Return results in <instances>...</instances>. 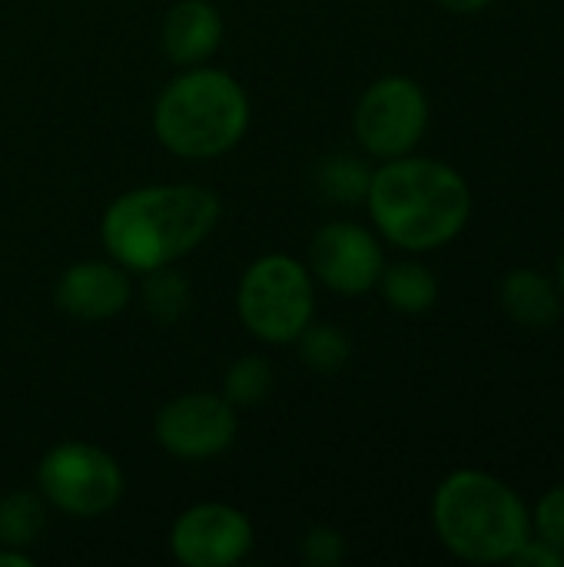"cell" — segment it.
I'll use <instances>...</instances> for the list:
<instances>
[{
	"label": "cell",
	"mask_w": 564,
	"mask_h": 567,
	"mask_svg": "<svg viewBox=\"0 0 564 567\" xmlns=\"http://www.w3.org/2000/svg\"><path fill=\"white\" fill-rule=\"evenodd\" d=\"M223 43V17L209 0H176L160 27L163 56L173 66H199Z\"/></svg>",
	"instance_id": "12"
},
{
	"label": "cell",
	"mask_w": 564,
	"mask_h": 567,
	"mask_svg": "<svg viewBox=\"0 0 564 567\" xmlns=\"http://www.w3.org/2000/svg\"><path fill=\"white\" fill-rule=\"evenodd\" d=\"M223 216V203L199 183H150L120 193L100 219V243L133 276L176 266L199 249Z\"/></svg>",
	"instance_id": "1"
},
{
	"label": "cell",
	"mask_w": 564,
	"mask_h": 567,
	"mask_svg": "<svg viewBox=\"0 0 564 567\" xmlns=\"http://www.w3.org/2000/svg\"><path fill=\"white\" fill-rule=\"evenodd\" d=\"M120 462L93 442H60L37 465V492L66 518H103L123 498Z\"/></svg>",
	"instance_id": "6"
},
{
	"label": "cell",
	"mask_w": 564,
	"mask_h": 567,
	"mask_svg": "<svg viewBox=\"0 0 564 567\" xmlns=\"http://www.w3.org/2000/svg\"><path fill=\"white\" fill-rule=\"evenodd\" d=\"M369 179H372V169L359 156H349V153L326 156L316 166V186L329 203H342V206L362 203Z\"/></svg>",
	"instance_id": "17"
},
{
	"label": "cell",
	"mask_w": 564,
	"mask_h": 567,
	"mask_svg": "<svg viewBox=\"0 0 564 567\" xmlns=\"http://www.w3.org/2000/svg\"><path fill=\"white\" fill-rule=\"evenodd\" d=\"M502 309L525 329H548L562 316V292L539 269H512L502 282Z\"/></svg>",
	"instance_id": "13"
},
{
	"label": "cell",
	"mask_w": 564,
	"mask_h": 567,
	"mask_svg": "<svg viewBox=\"0 0 564 567\" xmlns=\"http://www.w3.org/2000/svg\"><path fill=\"white\" fill-rule=\"evenodd\" d=\"M558 292H562V302H564V252H562V259H558Z\"/></svg>",
	"instance_id": "25"
},
{
	"label": "cell",
	"mask_w": 564,
	"mask_h": 567,
	"mask_svg": "<svg viewBox=\"0 0 564 567\" xmlns=\"http://www.w3.org/2000/svg\"><path fill=\"white\" fill-rule=\"evenodd\" d=\"M512 565L519 567H562L564 565V551L552 548L548 542L542 538H529L515 555H512Z\"/></svg>",
	"instance_id": "22"
},
{
	"label": "cell",
	"mask_w": 564,
	"mask_h": 567,
	"mask_svg": "<svg viewBox=\"0 0 564 567\" xmlns=\"http://www.w3.org/2000/svg\"><path fill=\"white\" fill-rule=\"evenodd\" d=\"M379 289H382L386 302L402 316H422L439 299V279L432 276L429 266H422L416 259L386 266L379 276Z\"/></svg>",
	"instance_id": "14"
},
{
	"label": "cell",
	"mask_w": 564,
	"mask_h": 567,
	"mask_svg": "<svg viewBox=\"0 0 564 567\" xmlns=\"http://www.w3.org/2000/svg\"><path fill=\"white\" fill-rule=\"evenodd\" d=\"M532 532L552 548L564 551V485L542 495V502L532 512Z\"/></svg>",
	"instance_id": "21"
},
{
	"label": "cell",
	"mask_w": 564,
	"mask_h": 567,
	"mask_svg": "<svg viewBox=\"0 0 564 567\" xmlns=\"http://www.w3.org/2000/svg\"><path fill=\"white\" fill-rule=\"evenodd\" d=\"M0 567H33V558L27 548H7L0 545Z\"/></svg>",
	"instance_id": "23"
},
{
	"label": "cell",
	"mask_w": 564,
	"mask_h": 567,
	"mask_svg": "<svg viewBox=\"0 0 564 567\" xmlns=\"http://www.w3.org/2000/svg\"><path fill=\"white\" fill-rule=\"evenodd\" d=\"M243 83L206 63L183 66L153 103V136L180 159H216L233 153L249 130Z\"/></svg>",
	"instance_id": "3"
},
{
	"label": "cell",
	"mask_w": 564,
	"mask_h": 567,
	"mask_svg": "<svg viewBox=\"0 0 564 567\" xmlns=\"http://www.w3.org/2000/svg\"><path fill=\"white\" fill-rule=\"evenodd\" d=\"M435 3L452 10V13H482L492 0H435Z\"/></svg>",
	"instance_id": "24"
},
{
	"label": "cell",
	"mask_w": 564,
	"mask_h": 567,
	"mask_svg": "<svg viewBox=\"0 0 564 567\" xmlns=\"http://www.w3.org/2000/svg\"><path fill=\"white\" fill-rule=\"evenodd\" d=\"M239 432V409L216 392H186L170 399L153 419L156 445L180 462H209L223 455Z\"/></svg>",
	"instance_id": "8"
},
{
	"label": "cell",
	"mask_w": 564,
	"mask_h": 567,
	"mask_svg": "<svg viewBox=\"0 0 564 567\" xmlns=\"http://www.w3.org/2000/svg\"><path fill=\"white\" fill-rule=\"evenodd\" d=\"M236 312L243 329L266 346H289L312 322L316 279L306 262L286 252H266L239 279Z\"/></svg>",
	"instance_id": "5"
},
{
	"label": "cell",
	"mask_w": 564,
	"mask_h": 567,
	"mask_svg": "<svg viewBox=\"0 0 564 567\" xmlns=\"http://www.w3.org/2000/svg\"><path fill=\"white\" fill-rule=\"evenodd\" d=\"M140 299H143V309H146V316L153 322L173 326V322H180L189 312V306H193V286L186 282L183 272H176L173 266H163V269L143 272Z\"/></svg>",
	"instance_id": "15"
},
{
	"label": "cell",
	"mask_w": 564,
	"mask_h": 567,
	"mask_svg": "<svg viewBox=\"0 0 564 567\" xmlns=\"http://www.w3.org/2000/svg\"><path fill=\"white\" fill-rule=\"evenodd\" d=\"M439 542L469 565H499L532 538V512L495 475L462 468L432 495Z\"/></svg>",
	"instance_id": "4"
},
{
	"label": "cell",
	"mask_w": 564,
	"mask_h": 567,
	"mask_svg": "<svg viewBox=\"0 0 564 567\" xmlns=\"http://www.w3.org/2000/svg\"><path fill=\"white\" fill-rule=\"evenodd\" d=\"M366 206L399 249L429 252L452 243L472 216V189L459 169L429 156H396L372 169Z\"/></svg>",
	"instance_id": "2"
},
{
	"label": "cell",
	"mask_w": 564,
	"mask_h": 567,
	"mask_svg": "<svg viewBox=\"0 0 564 567\" xmlns=\"http://www.w3.org/2000/svg\"><path fill=\"white\" fill-rule=\"evenodd\" d=\"M296 346H299V359L312 372H339L352 355L349 336L332 322H309L296 336Z\"/></svg>",
	"instance_id": "18"
},
{
	"label": "cell",
	"mask_w": 564,
	"mask_h": 567,
	"mask_svg": "<svg viewBox=\"0 0 564 567\" xmlns=\"http://www.w3.org/2000/svg\"><path fill=\"white\" fill-rule=\"evenodd\" d=\"M60 312L80 322H106L133 302V272L113 259H83L63 269L53 289Z\"/></svg>",
	"instance_id": "11"
},
{
	"label": "cell",
	"mask_w": 564,
	"mask_h": 567,
	"mask_svg": "<svg viewBox=\"0 0 564 567\" xmlns=\"http://www.w3.org/2000/svg\"><path fill=\"white\" fill-rule=\"evenodd\" d=\"M386 256L379 239L359 223H326L309 243V272L339 296H362L379 286Z\"/></svg>",
	"instance_id": "10"
},
{
	"label": "cell",
	"mask_w": 564,
	"mask_h": 567,
	"mask_svg": "<svg viewBox=\"0 0 564 567\" xmlns=\"http://www.w3.org/2000/svg\"><path fill=\"white\" fill-rule=\"evenodd\" d=\"M273 392V365L259 355H243L226 369L223 399L236 409H256Z\"/></svg>",
	"instance_id": "19"
},
{
	"label": "cell",
	"mask_w": 564,
	"mask_h": 567,
	"mask_svg": "<svg viewBox=\"0 0 564 567\" xmlns=\"http://www.w3.org/2000/svg\"><path fill=\"white\" fill-rule=\"evenodd\" d=\"M352 130L366 153L382 159L406 156L429 130V96L412 76H379L359 96Z\"/></svg>",
	"instance_id": "7"
},
{
	"label": "cell",
	"mask_w": 564,
	"mask_h": 567,
	"mask_svg": "<svg viewBox=\"0 0 564 567\" xmlns=\"http://www.w3.org/2000/svg\"><path fill=\"white\" fill-rule=\"evenodd\" d=\"M170 551L183 567H233L253 551V525L226 502H199L173 522Z\"/></svg>",
	"instance_id": "9"
},
{
	"label": "cell",
	"mask_w": 564,
	"mask_h": 567,
	"mask_svg": "<svg viewBox=\"0 0 564 567\" xmlns=\"http://www.w3.org/2000/svg\"><path fill=\"white\" fill-rule=\"evenodd\" d=\"M47 502L40 492L17 488L0 498V545L30 548L47 528Z\"/></svg>",
	"instance_id": "16"
},
{
	"label": "cell",
	"mask_w": 564,
	"mask_h": 567,
	"mask_svg": "<svg viewBox=\"0 0 564 567\" xmlns=\"http://www.w3.org/2000/svg\"><path fill=\"white\" fill-rule=\"evenodd\" d=\"M299 555L309 567H336L346 561V538L329 528V525H316L306 532L302 545H299Z\"/></svg>",
	"instance_id": "20"
}]
</instances>
